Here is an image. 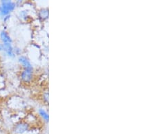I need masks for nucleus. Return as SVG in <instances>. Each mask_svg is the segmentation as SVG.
<instances>
[{"mask_svg": "<svg viewBox=\"0 0 153 134\" xmlns=\"http://www.w3.org/2000/svg\"><path fill=\"white\" fill-rule=\"evenodd\" d=\"M15 1L10 0H2L0 1V19L4 20L7 16H11L12 12L16 9Z\"/></svg>", "mask_w": 153, "mask_h": 134, "instance_id": "nucleus-1", "label": "nucleus"}, {"mask_svg": "<svg viewBox=\"0 0 153 134\" xmlns=\"http://www.w3.org/2000/svg\"><path fill=\"white\" fill-rule=\"evenodd\" d=\"M19 79L24 84H30L35 79V72L32 69H22L19 72Z\"/></svg>", "mask_w": 153, "mask_h": 134, "instance_id": "nucleus-2", "label": "nucleus"}, {"mask_svg": "<svg viewBox=\"0 0 153 134\" xmlns=\"http://www.w3.org/2000/svg\"><path fill=\"white\" fill-rule=\"evenodd\" d=\"M30 130V124L27 121H21L15 124L13 131L15 134H25Z\"/></svg>", "mask_w": 153, "mask_h": 134, "instance_id": "nucleus-3", "label": "nucleus"}, {"mask_svg": "<svg viewBox=\"0 0 153 134\" xmlns=\"http://www.w3.org/2000/svg\"><path fill=\"white\" fill-rule=\"evenodd\" d=\"M18 62L23 69H32L34 70L33 66L32 64L31 60L26 56L21 55L18 57Z\"/></svg>", "mask_w": 153, "mask_h": 134, "instance_id": "nucleus-4", "label": "nucleus"}, {"mask_svg": "<svg viewBox=\"0 0 153 134\" xmlns=\"http://www.w3.org/2000/svg\"><path fill=\"white\" fill-rule=\"evenodd\" d=\"M0 42L2 44H8V43L13 44V40L6 30H1L0 31Z\"/></svg>", "mask_w": 153, "mask_h": 134, "instance_id": "nucleus-5", "label": "nucleus"}, {"mask_svg": "<svg viewBox=\"0 0 153 134\" xmlns=\"http://www.w3.org/2000/svg\"><path fill=\"white\" fill-rule=\"evenodd\" d=\"M4 45V52L3 53L7 57L9 58H14L16 57L14 54V46L11 43H8V44H3Z\"/></svg>", "mask_w": 153, "mask_h": 134, "instance_id": "nucleus-6", "label": "nucleus"}, {"mask_svg": "<svg viewBox=\"0 0 153 134\" xmlns=\"http://www.w3.org/2000/svg\"><path fill=\"white\" fill-rule=\"evenodd\" d=\"M48 9L46 8H42L38 10V12H37V16H38V18L39 21L41 22H44L47 20L48 18Z\"/></svg>", "mask_w": 153, "mask_h": 134, "instance_id": "nucleus-7", "label": "nucleus"}, {"mask_svg": "<svg viewBox=\"0 0 153 134\" xmlns=\"http://www.w3.org/2000/svg\"><path fill=\"white\" fill-rule=\"evenodd\" d=\"M18 17L23 21H28L29 19L31 18L30 14L28 10H22L18 14Z\"/></svg>", "mask_w": 153, "mask_h": 134, "instance_id": "nucleus-8", "label": "nucleus"}, {"mask_svg": "<svg viewBox=\"0 0 153 134\" xmlns=\"http://www.w3.org/2000/svg\"><path fill=\"white\" fill-rule=\"evenodd\" d=\"M38 114L39 117L42 119L43 121L48 123L49 120V115L48 112L43 108H39L38 110Z\"/></svg>", "mask_w": 153, "mask_h": 134, "instance_id": "nucleus-9", "label": "nucleus"}, {"mask_svg": "<svg viewBox=\"0 0 153 134\" xmlns=\"http://www.w3.org/2000/svg\"><path fill=\"white\" fill-rule=\"evenodd\" d=\"M42 101L44 102V104H48V91L47 89L44 91L42 96Z\"/></svg>", "mask_w": 153, "mask_h": 134, "instance_id": "nucleus-10", "label": "nucleus"}, {"mask_svg": "<svg viewBox=\"0 0 153 134\" xmlns=\"http://www.w3.org/2000/svg\"><path fill=\"white\" fill-rule=\"evenodd\" d=\"M14 52L16 56L19 57L20 56L22 55V49L21 48L18 47V46H14Z\"/></svg>", "mask_w": 153, "mask_h": 134, "instance_id": "nucleus-11", "label": "nucleus"}, {"mask_svg": "<svg viewBox=\"0 0 153 134\" xmlns=\"http://www.w3.org/2000/svg\"><path fill=\"white\" fill-rule=\"evenodd\" d=\"M3 52H4V45L1 42H0V53Z\"/></svg>", "mask_w": 153, "mask_h": 134, "instance_id": "nucleus-12", "label": "nucleus"}, {"mask_svg": "<svg viewBox=\"0 0 153 134\" xmlns=\"http://www.w3.org/2000/svg\"><path fill=\"white\" fill-rule=\"evenodd\" d=\"M1 57H0V67H1Z\"/></svg>", "mask_w": 153, "mask_h": 134, "instance_id": "nucleus-13", "label": "nucleus"}, {"mask_svg": "<svg viewBox=\"0 0 153 134\" xmlns=\"http://www.w3.org/2000/svg\"><path fill=\"white\" fill-rule=\"evenodd\" d=\"M0 111H1V106H0Z\"/></svg>", "mask_w": 153, "mask_h": 134, "instance_id": "nucleus-14", "label": "nucleus"}]
</instances>
